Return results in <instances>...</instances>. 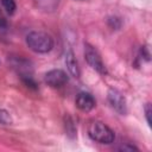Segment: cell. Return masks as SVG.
<instances>
[{"instance_id": "9c48e42d", "label": "cell", "mask_w": 152, "mask_h": 152, "mask_svg": "<svg viewBox=\"0 0 152 152\" xmlns=\"http://www.w3.org/2000/svg\"><path fill=\"white\" fill-rule=\"evenodd\" d=\"M4 10L10 14L12 15L14 12H15V8H17V4H15V0H0Z\"/></svg>"}, {"instance_id": "ba28073f", "label": "cell", "mask_w": 152, "mask_h": 152, "mask_svg": "<svg viewBox=\"0 0 152 152\" xmlns=\"http://www.w3.org/2000/svg\"><path fill=\"white\" fill-rule=\"evenodd\" d=\"M34 4L40 11L53 12L59 5V0H34Z\"/></svg>"}, {"instance_id": "7a4b0ae2", "label": "cell", "mask_w": 152, "mask_h": 152, "mask_svg": "<svg viewBox=\"0 0 152 152\" xmlns=\"http://www.w3.org/2000/svg\"><path fill=\"white\" fill-rule=\"evenodd\" d=\"M88 135L90 137L91 140L103 144V145H109L114 142L115 140V133L114 131L108 127L106 124L102 121H93L90 122L88 127Z\"/></svg>"}, {"instance_id": "52a82bcc", "label": "cell", "mask_w": 152, "mask_h": 152, "mask_svg": "<svg viewBox=\"0 0 152 152\" xmlns=\"http://www.w3.org/2000/svg\"><path fill=\"white\" fill-rule=\"evenodd\" d=\"M65 65H66L69 72L74 77H76V78L80 77V75H81L80 66H78V63L76 61V57H75V55H74V52L71 50H69L66 52V55H65Z\"/></svg>"}, {"instance_id": "8fae6325", "label": "cell", "mask_w": 152, "mask_h": 152, "mask_svg": "<svg viewBox=\"0 0 152 152\" xmlns=\"http://www.w3.org/2000/svg\"><path fill=\"white\" fill-rule=\"evenodd\" d=\"M144 112H145V118H146V121L148 124V126H151V113H152V109H151V103H146L145 107H144Z\"/></svg>"}, {"instance_id": "277c9868", "label": "cell", "mask_w": 152, "mask_h": 152, "mask_svg": "<svg viewBox=\"0 0 152 152\" xmlns=\"http://www.w3.org/2000/svg\"><path fill=\"white\" fill-rule=\"evenodd\" d=\"M44 81L52 88H61L68 82V75L62 69H52L45 74Z\"/></svg>"}, {"instance_id": "6da1fadb", "label": "cell", "mask_w": 152, "mask_h": 152, "mask_svg": "<svg viewBox=\"0 0 152 152\" xmlns=\"http://www.w3.org/2000/svg\"><path fill=\"white\" fill-rule=\"evenodd\" d=\"M26 44L33 52L48 53L53 48V39L43 31H31L26 36Z\"/></svg>"}, {"instance_id": "4fadbf2b", "label": "cell", "mask_w": 152, "mask_h": 152, "mask_svg": "<svg viewBox=\"0 0 152 152\" xmlns=\"http://www.w3.org/2000/svg\"><path fill=\"white\" fill-rule=\"evenodd\" d=\"M68 119H69V121H68V122H65V127H74V122L71 121V119H70L69 116H68ZM66 132H68V134H69V135H70V134H74V135H75V131H74V129H72V131H69V128H68V129H66Z\"/></svg>"}, {"instance_id": "5b68a950", "label": "cell", "mask_w": 152, "mask_h": 152, "mask_svg": "<svg viewBox=\"0 0 152 152\" xmlns=\"http://www.w3.org/2000/svg\"><path fill=\"white\" fill-rule=\"evenodd\" d=\"M108 101L112 106V108L118 112L121 115H125L127 113V104L124 95L116 90V89H109L108 90Z\"/></svg>"}, {"instance_id": "7c38bea8", "label": "cell", "mask_w": 152, "mask_h": 152, "mask_svg": "<svg viewBox=\"0 0 152 152\" xmlns=\"http://www.w3.org/2000/svg\"><path fill=\"white\" fill-rule=\"evenodd\" d=\"M119 150H120V151H138L139 148L135 147L134 145H131V144H128V142H125L122 146L119 147Z\"/></svg>"}, {"instance_id": "8992f818", "label": "cell", "mask_w": 152, "mask_h": 152, "mask_svg": "<svg viewBox=\"0 0 152 152\" xmlns=\"http://www.w3.org/2000/svg\"><path fill=\"white\" fill-rule=\"evenodd\" d=\"M75 102H76V107L80 110L84 112V113L90 112L96 104V101H95L94 96L90 93H87V91L78 93L77 96H76V101Z\"/></svg>"}, {"instance_id": "5bb4252c", "label": "cell", "mask_w": 152, "mask_h": 152, "mask_svg": "<svg viewBox=\"0 0 152 152\" xmlns=\"http://www.w3.org/2000/svg\"><path fill=\"white\" fill-rule=\"evenodd\" d=\"M6 25H7L6 19H5L4 14H2V13H1V11H0V28H1V27H5Z\"/></svg>"}, {"instance_id": "3957f363", "label": "cell", "mask_w": 152, "mask_h": 152, "mask_svg": "<svg viewBox=\"0 0 152 152\" xmlns=\"http://www.w3.org/2000/svg\"><path fill=\"white\" fill-rule=\"evenodd\" d=\"M84 58L87 63L100 75H106L107 74V68L102 61V57L100 52L89 43L84 44Z\"/></svg>"}, {"instance_id": "30bf717a", "label": "cell", "mask_w": 152, "mask_h": 152, "mask_svg": "<svg viewBox=\"0 0 152 152\" xmlns=\"http://www.w3.org/2000/svg\"><path fill=\"white\" fill-rule=\"evenodd\" d=\"M13 122L10 113L5 109H1L0 108V125H4V126H7V125H11Z\"/></svg>"}]
</instances>
